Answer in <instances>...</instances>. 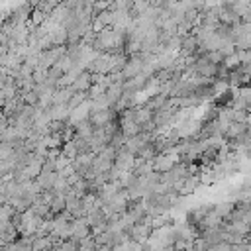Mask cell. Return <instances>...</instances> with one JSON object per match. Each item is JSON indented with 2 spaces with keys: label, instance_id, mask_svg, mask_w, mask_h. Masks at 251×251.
Segmentation results:
<instances>
[{
  "label": "cell",
  "instance_id": "4",
  "mask_svg": "<svg viewBox=\"0 0 251 251\" xmlns=\"http://www.w3.org/2000/svg\"><path fill=\"white\" fill-rule=\"evenodd\" d=\"M73 96V90L71 86H63V88H57L53 92V98H51V104H67Z\"/></svg>",
  "mask_w": 251,
  "mask_h": 251
},
{
  "label": "cell",
  "instance_id": "6",
  "mask_svg": "<svg viewBox=\"0 0 251 251\" xmlns=\"http://www.w3.org/2000/svg\"><path fill=\"white\" fill-rule=\"evenodd\" d=\"M129 233H131L135 239H145L147 233H149V226H147V224H143V226H141V224H135V226L129 229Z\"/></svg>",
  "mask_w": 251,
  "mask_h": 251
},
{
  "label": "cell",
  "instance_id": "2",
  "mask_svg": "<svg viewBox=\"0 0 251 251\" xmlns=\"http://www.w3.org/2000/svg\"><path fill=\"white\" fill-rule=\"evenodd\" d=\"M92 86V75L88 71H80L78 76L73 80L71 90L73 92H88V88Z\"/></svg>",
  "mask_w": 251,
  "mask_h": 251
},
{
  "label": "cell",
  "instance_id": "1",
  "mask_svg": "<svg viewBox=\"0 0 251 251\" xmlns=\"http://www.w3.org/2000/svg\"><path fill=\"white\" fill-rule=\"evenodd\" d=\"M86 120L90 122L92 129H102L112 120H116V110H114V106L112 108H104V110H94V112H88Z\"/></svg>",
  "mask_w": 251,
  "mask_h": 251
},
{
  "label": "cell",
  "instance_id": "7",
  "mask_svg": "<svg viewBox=\"0 0 251 251\" xmlns=\"http://www.w3.org/2000/svg\"><path fill=\"white\" fill-rule=\"evenodd\" d=\"M4 82H6V75H4V73H0V88L4 86Z\"/></svg>",
  "mask_w": 251,
  "mask_h": 251
},
{
  "label": "cell",
  "instance_id": "5",
  "mask_svg": "<svg viewBox=\"0 0 251 251\" xmlns=\"http://www.w3.org/2000/svg\"><path fill=\"white\" fill-rule=\"evenodd\" d=\"M167 100H169V98H167V96H163V94H153V96H151V98H149V100H147L143 106L155 114V112H159V110H161V108L167 104Z\"/></svg>",
  "mask_w": 251,
  "mask_h": 251
},
{
  "label": "cell",
  "instance_id": "3",
  "mask_svg": "<svg viewBox=\"0 0 251 251\" xmlns=\"http://www.w3.org/2000/svg\"><path fill=\"white\" fill-rule=\"evenodd\" d=\"M175 165V159L173 157H169V155H157V159H155V163H153V171L155 173H165V171H169L171 167Z\"/></svg>",
  "mask_w": 251,
  "mask_h": 251
}]
</instances>
